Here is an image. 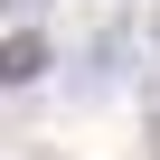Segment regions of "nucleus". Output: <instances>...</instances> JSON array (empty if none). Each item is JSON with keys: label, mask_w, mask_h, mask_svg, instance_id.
I'll return each instance as SVG.
<instances>
[{"label": "nucleus", "mask_w": 160, "mask_h": 160, "mask_svg": "<svg viewBox=\"0 0 160 160\" xmlns=\"http://www.w3.org/2000/svg\"><path fill=\"white\" fill-rule=\"evenodd\" d=\"M38 75H47V38H38V28L0 38V85H38Z\"/></svg>", "instance_id": "1"}, {"label": "nucleus", "mask_w": 160, "mask_h": 160, "mask_svg": "<svg viewBox=\"0 0 160 160\" xmlns=\"http://www.w3.org/2000/svg\"><path fill=\"white\" fill-rule=\"evenodd\" d=\"M151 38H160V19H151Z\"/></svg>", "instance_id": "3"}, {"label": "nucleus", "mask_w": 160, "mask_h": 160, "mask_svg": "<svg viewBox=\"0 0 160 160\" xmlns=\"http://www.w3.org/2000/svg\"><path fill=\"white\" fill-rule=\"evenodd\" d=\"M151 141H160V122H151Z\"/></svg>", "instance_id": "2"}]
</instances>
